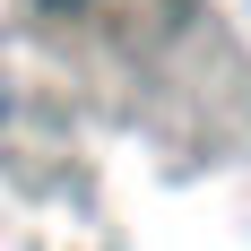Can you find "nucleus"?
<instances>
[{
	"instance_id": "f257e3e1",
	"label": "nucleus",
	"mask_w": 251,
	"mask_h": 251,
	"mask_svg": "<svg viewBox=\"0 0 251 251\" xmlns=\"http://www.w3.org/2000/svg\"><path fill=\"white\" fill-rule=\"evenodd\" d=\"M44 9H52V18H61V9H87V0H44Z\"/></svg>"
},
{
	"instance_id": "f03ea898",
	"label": "nucleus",
	"mask_w": 251,
	"mask_h": 251,
	"mask_svg": "<svg viewBox=\"0 0 251 251\" xmlns=\"http://www.w3.org/2000/svg\"><path fill=\"white\" fill-rule=\"evenodd\" d=\"M0 113H9V96H0Z\"/></svg>"
}]
</instances>
